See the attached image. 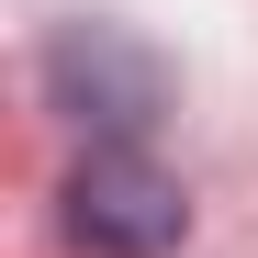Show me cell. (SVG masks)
I'll list each match as a JSON object with an SVG mask.
<instances>
[{
  "mask_svg": "<svg viewBox=\"0 0 258 258\" xmlns=\"http://www.w3.org/2000/svg\"><path fill=\"white\" fill-rule=\"evenodd\" d=\"M45 101L90 146H146V123L168 112V56L123 23H68L45 45Z\"/></svg>",
  "mask_w": 258,
  "mask_h": 258,
  "instance_id": "cell-1",
  "label": "cell"
},
{
  "mask_svg": "<svg viewBox=\"0 0 258 258\" xmlns=\"http://www.w3.org/2000/svg\"><path fill=\"white\" fill-rule=\"evenodd\" d=\"M191 236V191L146 146H90L68 168V247L79 258H168Z\"/></svg>",
  "mask_w": 258,
  "mask_h": 258,
  "instance_id": "cell-2",
  "label": "cell"
}]
</instances>
